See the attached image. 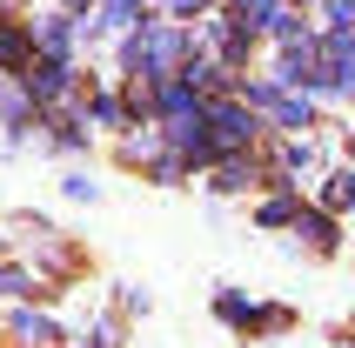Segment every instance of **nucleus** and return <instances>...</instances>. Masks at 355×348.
Instances as JSON below:
<instances>
[{
  "mask_svg": "<svg viewBox=\"0 0 355 348\" xmlns=\"http://www.w3.org/2000/svg\"><path fill=\"white\" fill-rule=\"evenodd\" d=\"M208 121L221 128V141H228V148H241V141L255 134V121H248V107H241V101H221V107H215Z\"/></svg>",
  "mask_w": 355,
  "mask_h": 348,
  "instance_id": "1",
  "label": "nucleus"
},
{
  "mask_svg": "<svg viewBox=\"0 0 355 348\" xmlns=\"http://www.w3.org/2000/svg\"><path fill=\"white\" fill-rule=\"evenodd\" d=\"M295 228L309 234L315 248H336V221H329V214H295Z\"/></svg>",
  "mask_w": 355,
  "mask_h": 348,
  "instance_id": "2",
  "label": "nucleus"
},
{
  "mask_svg": "<svg viewBox=\"0 0 355 348\" xmlns=\"http://www.w3.org/2000/svg\"><path fill=\"white\" fill-rule=\"evenodd\" d=\"M295 201H288V194H275V201H261V221H268V228H282V221H295Z\"/></svg>",
  "mask_w": 355,
  "mask_h": 348,
  "instance_id": "3",
  "label": "nucleus"
},
{
  "mask_svg": "<svg viewBox=\"0 0 355 348\" xmlns=\"http://www.w3.org/2000/svg\"><path fill=\"white\" fill-rule=\"evenodd\" d=\"M20 54H27V34L20 27H0V67H14Z\"/></svg>",
  "mask_w": 355,
  "mask_h": 348,
  "instance_id": "4",
  "label": "nucleus"
},
{
  "mask_svg": "<svg viewBox=\"0 0 355 348\" xmlns=\"http://www.w3.org/2000/svg\"><path fill=\"white\" fill-rule=\"evenodd\" d=\"M275 121L282 128H309L315 114H309V101H275Z\"/></svg>",
  "mask_w": 355,
  "mask_h": 348,
  "instance_id": "5",
  "label": "nucleus"
},
{
  "mask_svg": "<svg viewBox=\"0 0 355 348\" xmlns=\"http://www.w3.org/2000/svg\"><path fill=\"white\" fill-rule=\"evenodd\" d=\"M215 188H228V194L255 188V168H241V161H228V168H221V181H215Z\"/></svg>",
  "mask_w": 355,
  "mask_h": 348,
  "instance_id": "6",
  "label": "nucleus"
},
{
  "mask_svg": "<svg viewBox=\"0 0 355 348\" xmlns=\"http://www.w3.org/2000/svg\"><path fill=\"white\" fill-rule=\"evenodd\" d=\"M14 329L27 335V342H34V348H54V329H47V322H40V315H20Z\"/></svg>",
  "mask_w": 355,
  "mask_h": 348,
  "instance_id": "7",
  "label": "nucleus"
},
{
  "mask_svg": "<svg viewBox=\"0 0 355 348\" xmlns=\"http://www.w3.org/2000/svg\"><path fill=\"white\" fill-rule=\"evenodd\" d=\"M329 208H355V174H336V188H329Z\"/></svg>",
  "mask_w": 355,
  "mask_h": 348,
  "instance_id": "8",
  "label": "nucleus"
},
{
  "mask_svg": "<svg viewBox=\"0 0 355 348\" xmlns=\"http://www.w3.org/2000/svg\"><path fill=\"white\" fill-rule=\"evenodd\" d=\"M135 14H141V0H107V20H114V27H128Z\"/></svg>",
  "mask_w": 355,
  "mask_h": 348,
  "instance_id": "9",
  "label": "nucleus"
},
{
  "mask_svg": "<svg viewBox=\"0 0 355 348\" xmlns=\"http://www.w3.org/2000/svg\"><path fill=\"white\" fill-rule=\"evenodd\" d=\"M235 7H241V20H268L275 14V0H235Z\"/></svg>",
  "mask_w": 355,
  "mask_h": 348,
  "instance_id": "10",
  "label": "nucleus"
},
{
  "mask_svg": "<svg viewBox=\"0 0 355 348\" xmlns=\"http://www.w3.org/2000/svg\"><path fill=\"white\" fill-rule=\"evenodd\" d=\"M0 295H27V275H20V268H0Z\"/></svg>",
  "mask_w": 355,
  "mask_h": 348,
  "instance_id": "11",
  "label": "nucleus"
},
{
  "mask_svg": "<svg viewBox=\"0 0 355 348\" xmlns=\"http://www.w3.org/2000/svg\"><path fill=\"white\" fill-rule=\"evenodd\" d=\"M329 14H336V27H355V0H329Z\"/></svg>",
  "mask_w": 355,
  "mask_h": 348,
  "instance_id": "12",
  "label": "nucleus"
},
{
  "mask_svg": "<svg viewBox=\"0 0 355 348\" xmlns=\"http://www.w3.org/2000/svg\"><path fill=\"white\" fill-rule=\"evenodd\" d=\"M168 7H175V20H181V14H201L208 0H168Z\"/></svg>",
  "mask_w": 355,
  "mask_h": 348,
  "instance_id": "13",
  "label": "nucleus"
}]
</instances>
